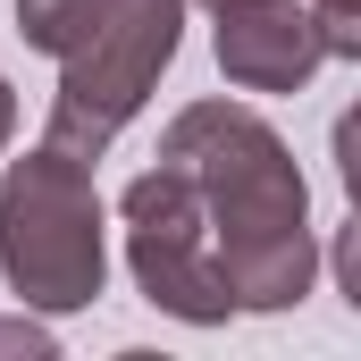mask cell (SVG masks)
Masks as SVG:
<instances>
[{
  "mask_svg": "<svg viewBox=\"0 0 361 361\" xmlns=\"http://www.w3.org/2000/svg\"><path fill=\"white\" fill-rule=\"evenodd\" d=\"M311 25H319L328 59H361V0H311Z\"/></svg>",
  "mask_w": 361,
  "mask_h": 361,
  "instance_id": "obj_6",
  "label": "cell"
},
{
  "mask_svg": "<svg viewBox=\"0 0 361 361\" xmlns=\"http://www.w3.org/2000/svg\"><path fill=\"white\" fill-rule=\"evenodd\" d=\"M17 34L59 59L42 143L101 160L135 126V109L160 92L185 42V0H17Z\"/></svg>",
  "mask_w": 361,
  "mask_h": 361,
  "instance_id": "obj_2",
  "label": "cell"
},
{
  "mask_svg": "<svg viewBox=\"0 0 361 361\" xmlns=\"http://www.w3.org/2000/svg\"><path fill=\"white\" fill-rule=\"evenodd\" d=\"M118 219H126V269L143 286L152 311H169L185 328H219L235 319L227 311V286H219V261H210V227L193 210L177 169H143V177L118 193Z\"/></svg>",
  "mask_w": 361,
  "mask_h": 361,
  "instance_id": "obj_4",
  "label": "cell"
},
{
  "mask_svg": "<svg viewBox=\"0 0 361 361\" xmlns=\"http://www.w3.org/2000/svg\"><path fill=\"white\" fill-rule=\"evenodd\" d=\"M202 8H210V17H219V8H235V0H202Z\"/></svg>",
  "mask_w": 361,
  "mask_h": 361,
  "instance_id": "obj_9",
  "label": "cell"
},
{
  "mask_svg": "<svg viewBox=\"0 0 361 361\" xmlns=\"http://www.w3.org/2000/svg\"><path fill=\"white\" fill-rule=\"evenodd\" d=\"M51 328H42V311H17V319H0V353H25V361H51Z\"/></svg>",
  "mask_w": 361,
  "mask_h": 361,
  "instance_id": "obj_7",
  "label": "cell"
},
{
  "mask_svg": "<svg viewBox=\"0 0 361 361\" xmlns=\"http://www.w3.org/2000/svg\"><path fill=\"white\" fill-rule=\"evenodd\" d=\"M160 169H177L210 261L227 286V311H294L319 277V235H311V185L294 169L286 135L244 101H185L160 135Z\"/></svg>",
  "mask_w": 361,
  "mask_h": 361,
  "instance_id": "obj_1",
  "label": "cell"
},
{
  "mask_svg": "<svg viewBox=\"0 0 361 361\" xmlns=\"http://www.w3.org/2000/svg\"><path fill=\"white\" fill-rule=\"evenodd\" d=\"M328 68V42L302 0H235L219 8V76L235 92H302Z\"/></svg>",
  "mask_w": 361,
  "mask_h": 361,
  "instance_id": "obj_5",
  "label": "cell"
},
{
  "mask_svg": "<svg viewBox=\"0 0 361 361\" xmlns=\"http://www.w3.org/2000/svg\"><path fill=\"white\" fill-rule=\"evenodd\" d=\"M17 135V92H8V76H0V143Z\"/></svg>",
  "mask_w": 361,
  "mask_h": 361,
  "instance_id": "obj_8",
  "label": "cell"
},
{
  "mask_svg": "<svg viewBox=\"0 0 361 361\" xmlns=\"http://www.w3.org/2000/svg\"><path fill=\"white\" fill-rule=\"evenodd\" d=\"M0 277L42 319L101 302L109 210H101L92 160L59 152V143H34L25 160H8V177H0Z\"/></svg>",
  "mask_w": 361,
  "mask_h": 361,
  "instance_id": "obj_3",
  "label": "cell"
}]
</instances>
